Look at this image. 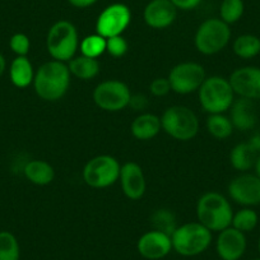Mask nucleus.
Masks as SVG:
<instances>
[{
  "instance_id": "f257e3e1",
  "label": "nucleus",
  "mask_w": 260,
  "mask_h": 260,
  "mask_svg": "<svg viewBox=\"0 0 260 260\" xmlns=\"http://www.w3.org/2000/svg\"><path fill=\"white\" fill-rule=\"evenodd\" d=\"M71 78L68 64L52 59L37 69L34 79L35 92L44 101H59L68 92Z\"/></svg>"
},
{
  "instance_id": "f03ea898",
  "label": "nucleus",
  "mask_w": 260,
  "mask_h": 260,
  "mask_svg": "<svg viewBox=\"0 0 260 260\" xmlns=\"http://www.w3.org/2000/svg\"><path fill=\"white\" fill-rule=\"evenodd\" d=\"M197 217L211 232H221L231 226L234 211L229 199L218 191L204 192L197 203Z\"/></svg>"
},
{
  "instance_id": "7ed1b4c3",
  "label": "nucleus",
  "mask_w": 260,
  "mask_h": 260,
  "mask_svg": "<svg viewBox=\"0 0 260 260\" xmlns=\"http://www.w3.org/2000/svg\"><path fill=\"white\" fill-rule=\"evenodd\" d=\"M212 239V232L201 222H187L177 226L171 235L172 250L181 256H197L211 246Z\"/></svg>"
},
{
  "instance_id": "20e7f679",
  "label": "nucleus",
  "mask_w": 260,
  "mask_h": 260,
  "mask_svg": "<svg viewBox=\"0 0 260 260\" xmlns=\"http://www.w3.org/2000/svg\"><path fill=\"white\" fill-rule=\"evenodd\" d=\"M78 29L72 22L57 21L50 27L46 36L47 52L54 60L68 62L79 49Z\"/></svg>"
},
{
  "instance_id": "39448f33",
  "label": "nucleus",
  "mask_w": 260,
  "mask_h": 260,
  "mask_svg": "<svg viewBox=\"0 0 260 260\" xmlns=\"http://www.w3.org/2000/svg\"><path fill=\"white\" fill-rule=\"evenodd\" d=\"M201 106L206 112L224 114L235 101V92L229 79L221 76L207 77L198 89Z\"/></svg>"
},
{
  "instance_id": "423d86ee",
  "label": "nucleus",
  "mask_w": 260,
  "mask_h": 260,
  "mask_svg": "<svg viewBox=\"0 0 260 260\" xmlns=\"http://www.w3.org/2000/svg\"><path fill=\"white\" fill-rule=\"evenodd\" d=\"M162 130L176 141L187 142L199 132V119L189 107L175 105L165 110L161 116Z\"/></svg>"
},
{
  "instance_id": "0eeeda50",
  "label": "nucleus",
  "mask_w": 260,
  "mask_h": 260,
  "mask_svg": "<svg viewBox=\"0 0 260 260\" xmlns=\"http://www.w3.org/2000/svg\"><path fill=\"white\" fill-rule=\"evenodd\" d=\"M231 35L230 24L226 22L221 18H208L195 32V47L203 55L218 54L230 44Z\"/></svg>"
},
{
  "instance_id": "6e6552de",
  "label": "nucleus",
  "mask_w": 260,
  "mask_h": 260,
  "mask_svg": "<svg viewBox=\"0 0 260 260\" xmlns=\"http://www.w3.org/2000/svg\"><path fill=\"white\" fill-rule=\"evenodd\" d=\"M120 170L121 166L115 157L101 154L87 162L82 175L88 186L93 189H105L119 181Z\"/></svg>"
},
{
  "instance_id": "1a4fd4ad",
  "label": "nucleus",
  "mask_w": 260,
  "mask_h": 260,
  "mask_svg": "<svg viewBox=\"0 0 260 260\" xmlns=\"http://www.w3.org/2000/svg\"><path fill=\"white\" fill-rule=\"evenodd\" d=\"M206 69L195 61H184L175 65L170 72L169 79L171 91L179 94H189L197 92L206 81Z\"/></svg>"
},
{
  "instance_id": "9d476101",
  "label": "nucleus",
  "mask_w": 260,
  "mask_h": 260,
  "mask_svg": "<svg viewBox=\"0 0 260 260\" xmlns=\"http://www.w3.org/2000/svg\"><path fill=\"white\" fill-rule=\"evenodd\" d=\"M132 92L126 83L117 79L104 81L93 91V101L104 111L117 112L129 106Z\"/></svg>"
},
{
  "instance_id": "9b49d317",
  "label": "nucleus",
  "mask_w": 260,
  "mask_h": 260,
  "mask_svg": "<svg viewBox=\"0 0 260 260\" xmlns=\"http://www.w3.org/2000/svg\"><path fill=\"white\" fill-rule=\"evenodd\" d=\"M132 22V11L122 3L110 4L100 13L96 21V34L105 39L120 36Z\"/></svg>"
},
{
  "instance_id": "f8f14e48",
  "label": "nucleus",
  "mask_w": 260,
  "mask_h": 260,
  "mask_svg": "<svg viewBox=\"0 0 260 260\" xmlns=\"http://www.w3.org/2000/svg\"><path fill=\"white\" fill-rule=\"evenodd\" d=\"M230 198L242 207L260 206V179L255 174L242 172L230 181Z\"/></svg>"
},
{
  "instance_id": "ddd939ff",
  "label": "nucleus",
  "mask_w": 260,
  "mask_h": 260,
  "mask_svg": "<svg viewBox=\"0 0 260 260\" xmlns=\"http://www.w3.org/2000/svg\"><path fill=\"white\" fill-rule=\"evenodd\" d=\"M235 94L242 99L260 100V68L247 65L235 69L229 78Z\"/></svg>"
},
{
  "instance_id": "4468645a",
  "label": "nucleus",
  "mask_w": 260,
  "mask_h": 260,
  "mask_svg": "<svg viewBox=\"0 0 260 260\" xmlns=\"http://www.w3.org/2000/svg\"><path fill=\"white\" fill-rule=\"evenodd\" d=\"M247 249L246 235L232 226L218 232L216 251L221 260H240Z\"/></svg>"
},
{
  "instance_id": "2eb2a0df",
  "label": "nucleus",
  "mask_w": 260,
  "mask_h": 260,
  "mask_svg": "<svg viewBox=\"0 0 260 260\" xmlns=\"http://www.w3.org/2000/svg\"><path fill=\"white\" fill-rule=\"evenodd\" d=\"M137 250L144 259L161 260L171 252V236L157 230H151L139 237Z\"/></svg>"
},
{
  "instance_id": "dca6fc26",
  "label": "nucleus",
  "mask_w": 260,
  "mask_h": 260,
  "mask_svg": "<svg viewBox=\"0 0 260 260\" xmlns=\"http://www.w3.org/2000/svg\"><path fill=\"white\" fill-rule=\"evenodd\" d=\"M119 180L122 192L130 201H138L146 192V176L142 167L137 162L130 161L122 165Z\"/></svg>"
},
{
  "instance_id": "f3484780",
  "label": "nucleus",
  "mask_w": 260,
  "mask_h": 260,
  "mask_svg": "<svg viewBox=\"0 0 260 260\" xmlns=\"http://www.w3.org/2000/svg\"><path fill=\"white\" fill-rule=\"evenodd\" d=\"M177 11L171 0H151L143 11V19L151 28L165 29L174 23Z\"/></svg>"
},
{
  "instance_id": "a211bd4d",
  "label": "nucleus",
  "mask_w": 260,
  "mask_h": 260,
  "mask_svg": "<svg viewBox=\"0 0 260 260\" xmlns=\"http://www.w3.org/2000/svg\"><path fill=\"white\" fill-rule=\"evenodd\" d=\"M229 111V117L235 129L240 130V132H247L256 126L257 114L255 110L254 101L251 100L239 97L237 100H235Z\"/></svg>"
},
{
  "instance_id": "6ab92c4d",
  "label": "nucleus",
  "mask_w": 260,
  "mask_h": 260,
  "mask_svg": "<svg viewBox=\"0 0 260 260\" xmlns=\"http://www.w3.org/2000/svg\"><path fill=\"white\" fill-rule=\"evenodd\" d=\"M161 117L151 112L137 116L130 125V132L138 141H151L161 132Z\"/></svg>"
},
{
  "instance_id": "aec40b11",
  "label": "nucleus",
  "mask_w": 260,
  "mask_h": 260,
  "mask_svg": "<svg viewBox=\"0 0 260 260\" xmlns=\"http://www.w3.org/2000/svg\"><path fill=\"white\" fill-rule=\"evenodd\" d=\"M34 65L27 56H16L9 65V79L17 88H27L34 84Z\"/></svg>"
},
{
  "instance_id": "412c9836",
  "label": "nucleus",
  "mask_w": 260,
  "mask_h": 260,
  "mask_svg": "<svg viewBox=\"0 0 260 260\" xmlns=\"http://www.w3.org/2000/svg\"><path fill=\"white\" fill-rule=\"evenodd\" d=\"M23 174L29 182L39 186H45L54 181L55 170L44 159H31L23 169Z\"/></svg>"
},
{
  "instance_id": "4be33fe9",
  "label": "nucleus",
  "mask_w": 260,
  "mask_h": 260,
  "mask_svg": "<svg viewBox=\"0 0 260 260\" xmlns=\"http://www.w3.org/2000/svg\"><path fill=\"white\" fill-rule=\"evenodd\" d=\"M68 68L72 76L81 81H89L100 73V62L97 59L84 56V55H76L68 61Z\"/></svg>"
},
{
  "instance_id": "5701e85b",
  "label": "nucleus",
  "mask_w": 260,
  "mask_h": 260,
  "mask_svg": "<svg viewBox=\"0 0 260 260\" xmlns=\"http://www.w3.org/2000/svg\"><path fill=\"white\" fill-rule=\"evenodd\" d=\"M257 153L252 149L249 142L246 143H239L231 149L230 153V162L235 170L240 172H247L254 167L255 159Z\"/></svg>"
},
{
  "instance_id": "b1692460",
  "label": "nucleus",
  "mask_w": 260,
  "mask_h": 260,
  "mask_svg": "<svg viewBox=\"0 0 260 260\" xmlns=\"http://www.w3.org/2000/svg\"><path fill=\"white\" fill-rule=\"evenodd\" d=\"M235 55L241 59L249 60L260 54V39L255 35L244 34L236 37L232 44Z\"/></svg>"
},
{
  "instance_id": "393cba45",
  "label": "nucleus",
  "mask_w": 260,
  "mask_h": 260,
  "mask_svg": "<svg viewBox=\"0 0 260 260\" xmlns=\"http://www.w3.org/2000/svg\"><path fill=\"white\" fill-rule=\"evenodd\" d=\"M234 125L224 114H211L207 119V130L213 138L223 141L234 133Z\"/></svg>"
},
{
  "instance_id": "a878e982",
  "label": "nucleus",
  "mask_w": 260,
  "mask_h": 260,
  "mask_svg": "<svg viewBox=\"0 0 260 260\" xmlns=\"http://www.w3.org/2000/svg\"><path fill=\"white\" fill-rule=\"evenodd\" d=\"M257 223H259V216H257L256 211L249 208V207H244L236 213H234L231 226L246 234V232H251L252 230L256 229Z\"/></svg>"
},
{
  "instance_id": "bb28decb",
  "label": "nucleus",
  "mask_w": 260,
  "mask_h": 260,
  "mask_svg": "<svg viewBox=\"0 0 260 260\" xmlns=\"http://www.w3.org/2000/svg\"><path fill=\"white\" fill-rule=\"evenodd\" d=\"M79 50L84 56L99 59L104 52H106V39L99 34L89 35L79 42Z\"/></svg>"
},
{
  "instance_id": "cd10ccee",
  "label": "nucleus",
  "mask_w": 260,
  "mask_h": 260,
  "mask_svg": "<svg viewBox=\"0 0 260 260\" xmlns=\"http://www.w3.org/2000/svg\"><path fill=\"white\" fill-rule=\"evenodd\" d=\"M21 246L12 232L0 231V260H19Z\"/></svg>"
},
{
  "instance_id": "c85d7f7f",
  "label": "nucleus",
  "mask_w": 260,
  "mask_h": 260,
  "mask_svg": "<svg viewBox=\"0 0 260 260\" xmlns=\"http://www.w3.org/2000/svg\"><path fill=\"white\" fill-rule=\"evenodd\" d=\"M151 222L153 230L165 232V234L170 235V236L177 229L176 217H175V214L170 209L161 208L154 211L151 216Z\"/></svg>"
},
{
  "instance_id": "c756f323",
  "label": "nucleus",
  "mask_w": 260,
  "mask_h": 260,
  "mask_svg": "<svg viewBox=\"0 0 260 260\" xmlns=\"http://www.w3.org/2000/svg\"><path fill=\"white\" fill-rule=\"evenodd\" d=\"M244 12V0H222L219 6V18L227 24H234L242 18Z\"/></svg>"
},
{
  "instance_id": "7c9ffc66",
  "label": "nucleus",
  "mask_w": 260,
  "mask_h": 260,
  "mask_svg": "<svg viewBox=\"0 0 260 260\" xmlns=\"http://www.w3.org/2000/svg\"><path fill=\"white\" fill-rule=\"evenodd\" d=\"M9 49L12 50L13 54H16V56H27L31 49V41H29V37L26 34H14L13 36L9 39Z\"/></svg>"
},
{
  "instance_id": "2f4dec72",
  "label": "nucleus",
  "mask_w": 260,
  "mask_h": 260,
  "mask_svg": "<svg viewBox=\"0 0 260 260\" xmlns=\"http://www.w3.org/2000/svg\"><path fill=\"white\" fill-rule=\"evenodd\" d=\"M127 49H129V45L122 35L106 39V52H109L112 57L124 56L127 52Z\"/></svg>"
},
{
  "instance_id": "473e14b6",
  "label": "nucleus",
  "mask_w": 260,
  "mask_h": 260,
  "mask_svg": "<svg viewBox=\"0 0 260 260\" xmlns=\"http://www.w3.org/2000/svg\"><path fill=\"white\" fill-rule=\"evenodd\" d=\"M151 93L156 97H164L171 91V86L167 78H156L149 84Z\"/></svg>"
},
{
  "instance_id": "72a5a7b5",
  "label": "nucleus",
  "mask_w": 260,
  "mask_h": 260,
  "mask_svg": "<svg viewBox=\"0 0 260 260\" xmlns=\"http://www.w3.org/2000/svg\"><path fill=\"white\" fill-rule=\"evenodd\" d=\"M203 0H171V3L180 11H192L195 9Z\"/></svg>"
},
{
  "instance_id": "f704fd0d",
  "label": "nucleus",
  "mask_w": 260,
  "mask_h": 260,
  "mask_svg": "<svg viewBox=\"0 0 260 260\" xmlns=\"http://www.w3.org/2000/svg\"><path fill=\"white\" fill-rule=\"evenodd\" d=\"M148 105V100L143 94H132V99H130L129 106L133 107L134 110H144Z\"/></svg>"
},
{
  "instance_id": "c9c22d12",
  "label": "nucleus",
  "mask_w": 260,
  "mask_h": 260,
  "mask_svg": "<svg viewBox=\"0 0 260 260\" xmlns=\"http://www.w3.org/2000/svg\"><path fill=\"white\" fill-rule=\"evenodd\" d=\"M99 0H68V3L71 6H73L74 8L78 9H86L89 8V7L94 6Z\"/></svg>"
},
{
  "instance_id": "e433bc0d",
  "label": "nucleus",
  "mask_w": 260,
  "mask_h": 260,
  "mask_svg": "<svg viewBox=\"0 0 260 260\" xmlns=\"http://www.w3.org/2000/svg\"><path fill=\"white\" fill-rule=\"evenodd\" d=\"M249 144L252 147V149H254L257 154L260 153V132L259 133H255L254 136L250 138Z\"/></svg>"
},
{
  "instance_id": "4c0bfd02",
  "label": "nucleus",
  "mask_w": 260,
  "mask_h": 260,
  "mask_svg": "<svg viewBox=\"0 0 260 260\" xmlns=\"http://www.w3.org/2000/svg\"><path fill=\"white\" fill-rule=\"evenodd\" d=\"M7 71V60L4 57V55L0 52V78L3 77V74L6 73Z\"/></svg>"
},
{
  "instance_id": "58836bf2",
  "label": "nucleus",
  "mask_w": 260,
  "mask_h": 260,
  "mask_svg": "<svg viewBox=\"0 0 260 260\" xmlns=\"http://www.w3.org/2000/svg\"><path fill=\"white\" fill-rule=\"evenodd\" d=\"M252 169H254V174L260 179V153L256 156V159H255V164Z\"/></svg>"
},
{
  "instance_id": "ea45409f",
  "label": "nucleus",
  "mask_w": 260,
  "mask_h": 260,
  "mask_svg": "<svg viewBox=\"0 0 260 260\" xmlns=\"http://www.w3.org/2000/svg\"><path fill=\"white\" fill-rule=\"evenodd\" d=\"M257 251H259L260 254V236H259V240H257Z\"/></svg>"
},
{
  "instance_id": "a19ab883",
  "label": "nucleus",
  "mask_w": 260,
  "mask_h": 260,
  "mask_svg": "<svg viewBox=\"0 0 260 260\" xmlns=\"http://www.w3.org/2000/svg\"><path fill=\"white\" fill-rule=\"evenodd\" d=\"M252 260H260V257H256V259H252Z\"/></svg>"
}]
</instances>
